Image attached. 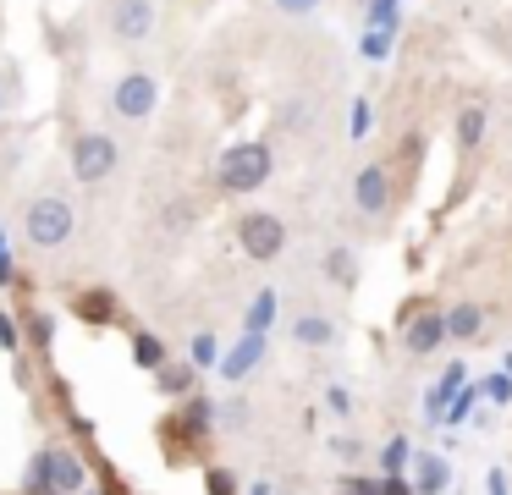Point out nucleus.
<instances>
[{
  "instance_id": "1",
  "label": "nucleus",
  "mask_w": 512,
  "mask_h": 495,
  "mask_svg": "<svg viewBox=\"0 0 512 495\" xmlns=\"http://www.w3.org/2000/svg\"><path fill=\"white\" fill-rule=\"evenodd\" d=\"M72 226H78V215H72V204L61 193H39L34 204L23 209V237H28V248H39V253L67 248Z\"/></svg>"
},
{
  "instance_id": "2",
  "label": "nucleus",
  "mask_w": 512,
  "mask_h": 495,
  "mask_svg": "<svg viewBox=\"0 0 512 495\" xmlns=\"http://www.w3.org/2000/svg\"><path fill=\"white\" fill-rule=\"evenodd\" d=\"M116 165H122V143L111 138V132H78L72 138V176H78L83 187H100L116 176Z\"/></svg>"
},
{
  "instance_id": "3",
  "label": "nucleus",
  "mask_w": 512,
  "mask_h": 495,
  "mask_svg": "<svg viewBox=\"0 0 512 495\" xmlns=\"http://www.w3.org/2000/svg\"><path fill=\"white\" fill-rule=\"evenodd\" d=\"M270 171H276V160H270L265 143H237V149L221 154V187L226 193H254V187L270 182Z\"/></svg>"
},
{
  "instance_id": "4",
  "label": "nucleus",
  "mask_w": 512,
  "mask_h": 495,
  "mask_svg": "<svg viewBox=\"0 0 512 495\" xmlns=\"http://www.w3.org/2000/svg\"><path fill=\"white\" fill-rule=\"evenodd\" d=\"M237 248H243L254 264L281 259V253H287V226H281V215H270V209H248V215H237Z\"/></svg>"
},
{
  "instance_id": "5",
  "label": "nucleus",
  "mask_w": 512,
  "mask_h": 495,
  "mask_svg": "<svg viewBox=\"0 0 512 495\" xmlns=\"http://www.w3.org/2000/svg\"><path fill=\"white\" fill-rule=\"evenodd\" d=\"M160 105V83L149 72H122L111 83V116L116 121H149Z\"/></svg>"
},
{
  "instance_id": "6",
  "label": "nucleus",
  "mask_w": 512,
  "mask_h": 495,
  "mask_svg": "<svg viewBox=\"0 0 512 495\" xmlns=\"http://www.w3.org/2000/svg\"><path fill=\"white\" fill-rule=\"evenodd\" d=\"M105 33L116 44H144L155 33V0H105Z\"/></svg>"
},
{
  "instance_id": "7",
  "label": "nucleus",
  "mask_w": 512,
  "mask_h": 495,
  "mask_svg": "<svg viewBox=\"0 0 512 495\" xmlns=\"http://www.w3.org/2000/svg\"><path fill=\"white\" fill-rule=\"evenodd\" d=\"M402 352H413V358H430L435 347L446 341V330H441V308H430V303H419L413 314H402Z\"/></svg>"
},
{
  "instance_id": "8",
  "label": "nucleus",
  "mask_w": 512,
  "mask_h": 495,
  "mask_svg": "<svg viewBox=\"0 0 512 495\" xmlns=\"http://www.w3.org/2000/svg\"><path fill=\"white\" fill-rule=\"evenodd\" d=\"M353 204H358V215H375V220L391 209V171L380 160L353 171Z\"/></svg>"
},
{
  "instance_id": "9",
  "label": "nucleus",
  "mask_w": 512,
  "mask_h": 495,
  "mask_svg": "<svg viewBox=\"0 0 512 495\" xmlns=\"http://www.w3.org/2000/svg\"><path fill=\"white\" fill-rule=\"evenodd\" d=\"M485 325H490V308H485V303H452V308L441 314L446 341H463V347L485 336Z\"/></svg>"
},
{
  "instance_id": "10",
  "label": "nucleus",
  "mask_w": 512,
  "mask_h": 495,
  "mask_svg": "<svg viewBox=\"0 0 512 495\" xmlns=\"http://www.w3.org/2000/svg\"><path fill=\"white\" fill-rule=\"evenodd\" d=\"M292 341H298V347H331V341H336V319L331 314H314V308H298V314H292Z\"/></svg>"
},
{
  "instance_id": "11",
  "label": "nucleus",
  "mask_w": 512,
  "mask_h": 495,
  "mask_svg": "<svg viewBox=\"0 0 512 495\" xmlns=\"http://www.w3.org/2000/svg\"><path fill=\"white\" fill-rule=\"evenodd\" d=\"M45 479H50V495H72L83 484V468H78V457H72V451H50L45 457Z\"/></svg>"
},
{
  "instance_id": "12",
  "label": "nucleus",
  "mask_w": 512,
  "mask_h": 495,
  "mask_svg": "<svg viewBox=\"0 0 512 495\" xmlns=\"http://www.w3.org/2000/svg\"><path fill=\"white\" fill-rule=\"evenodd\" d=\"M485 105H479V99H468L463 110H457V149L463 154H474L479 149V138H485Z\"/></svg>"
},
{
  "instance_id": "13",
  "label": "nucleus",
  "mask_w": 512,
  "mask_h": 495,
  "mask_svg": "<svg viewBox=\"0 0 512 495\" xmlns=\"http://www.w3.org/2000/svg\"><path fill=\"white\" fill-rule=\"evenodd\" d=\"M325 275H331V286L353 292V286H358V253L353 248H331V253H325Z\"/></svg>"
},
{
  "instance_id": "14",
  "label": "nucleus",
  "mask_w": 512,
  "mask_h": 495,
  "mask_svg": "<svg viewBox=\"0 0 512 495\" xmlns=\"http://www.w3.org/2000/svg\"><path fill=\"white\" fill-rule=\"evenodd\" d=\"M111 308H116L111 292H83V297H78V314H83V319H111Z\"/></svg>"
},
{
  "instance_id": "15",
  "label": "nucleus",
  "mask_w": 512,
  "mask_h": 495,
  "mask_svg": "<svg viewBox=\"0 0 512 495\" xmlns=\"http://www.w3.org/2000/svg\"><path fill=\"white\" fill-rule=\"evenodd\" d=\"M28 325H34V341H39V347H50V336H56V319H50V314H34Z\"/></svg>"
},
{
  "instance_id": "16",
  "label": "nucleus",
  "mask_w": 512,
  "mask_h": 495,
  "mask_svg": "<svg viewBox=\"0 0 512 495\" xmlns=\"http://www.w3.org/2000/svg\"><path fill=\"white\" fill-rule=\"evenodd\" d=\"M166 352H160V341H138V363H160Z\"/></svg>"
},
{
  "instance_id": "17",
  "label": "nucleus",
  "mask_w": 512,
  "mask_h": 495,
  "mask_svg": "<svg viewBox=\"0 0 512 495\" xmlns=\"http://www.w3.org/2000/svg\"><path fill=\"white\" fill-rule=\"evenodd\" d=\"M0 341H6V347H17V325H12V319H0Z\"/></svg>"
},
{
  "instance_id": "18",
  "label": "nucleus",
  "mask_w": 512,
  "mask_h": 495,
  "mask_svg": "<svg viewBox=\"0 0 512 495\" xmlns=\"http://www.w3.org/2000/svg\"><path fill=\"white\" fill-rule=\"evenodd\" d=\"M281 6H287V11H303V6H314V0H281Z\"/></svg>"
},
{
  "instance_id": "19",
  "label": "nucleus",
  "mask_w": 512,
  "mask_h": 495,
  "mask_svg": "<svg viewBox=\"0 0 512 495\" xmlns=\"http://www.w3.org/2000/svg\"><path fill=\"white\" fill-rule=\"evenodd\" d=\"M0 110H6V83H0Z\"/></svg>"
}]
</instances>
